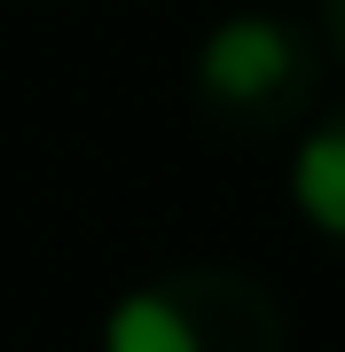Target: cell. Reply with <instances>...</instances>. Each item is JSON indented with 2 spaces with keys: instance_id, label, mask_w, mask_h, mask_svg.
<instances>
[{
  "instance_id": "cell-2",
  "label": "cell",
  "mask_w": 345,
  "mask_h": 352,
  "mask_svg": "<svg viewBox=\"0 0 345 352\" xmlns=\"http://www.w3.org/2000/svg\"><path fill=\"white\" fill-rule=\"evenodd\" d=\"M282 298L243 266H165L103 321V352H282Z\"/></svg>"
},
{
  "instance_id": "cell-3",
  "label": "cell",
  "mask_w": 345,
  "mask_h": 352,
  "mask_svg": "<svg viewBox=\"0 0 345 352\" xmlns=\"http://www.w3.org/2000/svg\"><path fill=\"white\" fill-rule=\"evenodd\" d=\"M291 212L314 227L330 251H345V102L314 110L291 149Z\"/></svg>"
},
{
  "instance_id": "cell-4",
  "label": "cell",
  "mask_w": 345,
  "mask_h": 352,
  "mask_svg": "<svg viewBox=\"0 0 345 352\" xmlns=\"http://www.w3.org/2000/svg\"><path fill=\"white\" fill-rule=\"evenodd\" d=\"M314 32H322V47L345 63V0H322V16H314Z\"/></svg>"
},
{
  "instance_id": "cell-1",
  "label": "cell",
  "mask_w": 345,
  "mask_h": 352,
  "mask_svg": "<svg viewBox=\"0 0 345 352\" xmlns=\"http://www.w3.org/2000/svg\"><path fill=\"white\" fill-rule=\"evenodd\" d=\"M322 71H330V47H322V32L306 16L228 8L189 55V94L212 133L259 149V141L298 133L322 110Z\"/></svg>"
}]
</instances>
